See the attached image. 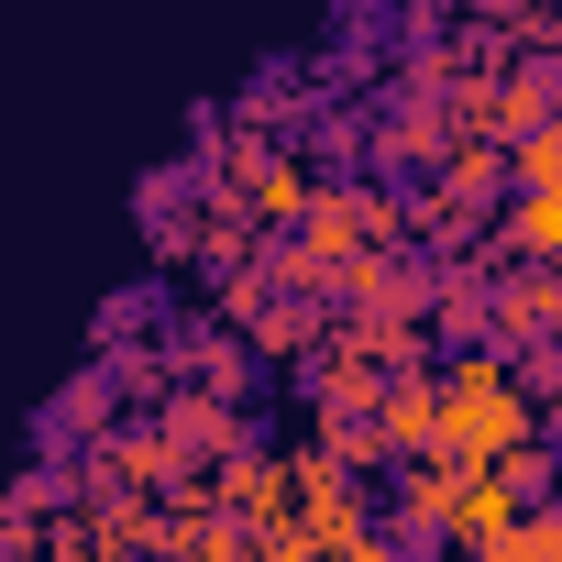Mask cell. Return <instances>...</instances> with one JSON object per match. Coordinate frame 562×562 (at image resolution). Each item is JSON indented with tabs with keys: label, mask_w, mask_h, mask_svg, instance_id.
<instances>
[{
	"label": "cell",
	"mask_w": 562,
	"mask_h": 562,
	"mask_svg": "<svg viewBox=\"0 0 562 562\" xmlns=\"http://www.w3.org/2000/svg\"><path fill=\"white\" fill-rule=\"evenodd\" d=\"M232 188H243V210H265V221H310V177H299L288 155H243Z\"/></svg>",
	"instance_id": "obj_4"
},
{
	"label": "cell",
	"mask_w": 562,
	"mask_h": 562,
	"mask_svg": "<svg viewBox=\"0 0 562 562\" xmlns=\"http://www.w3.org/2000/svg\"><path fill=\"white\" fill-rule=\"evenodd\" d=\"M485 562H562V507H529V518H518Z\"/></svg>",
	"instance_id": "obj_7"
},
{
	"label": "cell",
	"mask_w": 562,
	"mask_h": 562,
	"mask_svg": "<svg viewBox=\"0 0 562 562\" xmlns=\"http://www.w3.org/2000/svg\"><path fill=\"white\" fill-rule=\"evenodd\" d=\"M221 441H232V408L221 397H177L166 408V452H221Z\"/></svg>",
	"instance_id": "obj_6"
},
{
	"label": "cell",
	"mask_w": 562,
	"mask_h": 562,
	"mask_svg": "<svg viewBox=\"0 0 562 562\" xmlns=\"http://www.w3.org/2000/svg\"><path fill=\"white\" fill-rule=\"evenodd\" d=\"M441 452H452V463L540 452V430H529V386H518L507 353H463V364L441 375Z\"/></svg>",
	"instance_id": "obj_1"
},
{
	"label": "cell",
	"mask_w": 562,
	"mask_h": 562,
	"mask_svg": "<svg viewBox=\"0 0 562 562\" xmlns=\"http://www.w3.org/2000/svg\"><path fill=\"white\" fill-rule=\"evenodd\" d=\"M507 155H518V188H562V111H551L529 144H507Z\"/></svg>",
	"instance_id": "obj_8"
},
{
	"label": "cell",
	"mask_w": 562,
	"mask_h": 562,
	"mask_svg": "<svg viewBox=\"0 0 562 562\" xmlns=\"http://www.w3.org/2000/svg\"><path fill=\"white\" fill-rule=\"evenodd\" d=\"M496 232H507V254H529V265H562V188H518Z\"/></svg>",
	"instance_id": "obj_5"
},
{
	"label": "cell",
	"mask_w": 562,
	"mask_h": 562,
	"mask_svg": "<svg viewBox=\"0 0 562 562\" xmlns=\"http://www.w3.org/2000/svg\"><path fill=\"white\" fill-rule=\"evenodd\" d=\"M321 562H397V540H386V529H353V540H342V551H321Z\"/></svg>",
	"instance_id": "obj_9"
},
{
	"label": "cell",
	"mask_w": 562,
	"mask_h": 562,
	"mask_svg": "<svg viewBox=\"0 0 562 562\" xmlns=\"http://www.w3.org/2000/svg\"><path fill=\"white\" fill-rule=\"evenodd\" d=\"M375 430H386L397 452H419V463H430V452H441V375H397V386H386V408H375Z\"/></svg>",
	"instance_id": "obj_2"
},
{
	"label": "cell",
	"mask_w": 562,
	"mask_h": 562,
	"mask_svg": "<svg viewBox=\"0 0 562 562\" xmlns=\"http://www.w3.org/2000/svg\"><path fill=\"white\" fill-rule=\"evenodd\" d=\"M496 331H507V342H540V331H562V265H529V276H507V288H496Z\"/></svg>",
	"instance_id": "obj_3"
},
{
	"label": "cell",
	"mask_w": 562,
	"mask_h": 562,
	"mask_svg": "<svg viewBox=\"0 0 562 562\" xmlns=\"http://www.w3.org/2000/svg\"><path fill=\"white\" fill-rule=\"evenodd\" d=\"M551 441H562V386H551Z\"/></svg>",
	"instance_id": "obj_10"
}]
</instances>
